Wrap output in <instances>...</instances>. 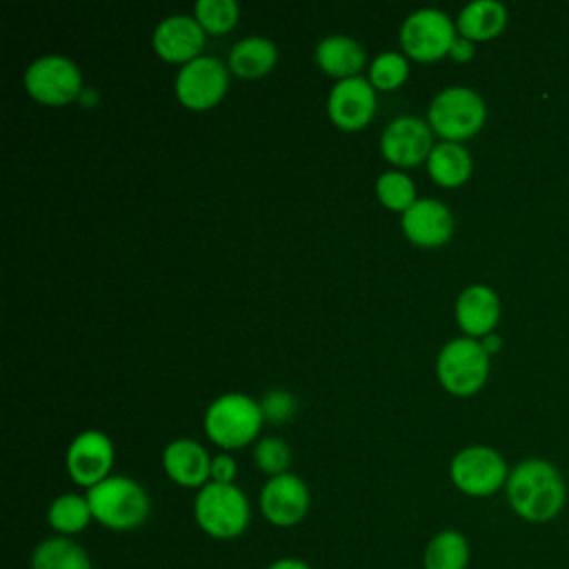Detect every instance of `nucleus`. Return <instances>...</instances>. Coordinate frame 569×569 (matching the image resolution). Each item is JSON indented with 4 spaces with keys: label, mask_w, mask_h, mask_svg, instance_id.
Segmentation results:
<instances>
[{
    "label": "nucleus",
    "mask_w": 569,
    "mask_h": 569,
    "mask_svg": "<svg viewBox=\"0 0 569 569\" xmlns=\"http://www.w3.org/2000/svg\"><path fill=\"white\" fill-rule=\"evenodd\" d=\"M505 491L513 513L531 525L553 520L567 500V487L560 471L542 458L518 462L509 471Z\"/></svg>",
    "instance_id": "nucleus-1"
},
{
    "label": "nucleus",
    "mask_w": 569,
    "mask_h": 569,
    "mask_svg": "<svg viewBox=\"0 0 569 569\" xmlns=\"http://www.w3.org/2000/svg\"><path fill=\"white\" fill-rule=\"evenodd\" d=\"M93 520L111 531H133L144 525L151 511L149 493L129 476H109L87 489Z\"/></svg>",
    "instance_id": "nucleus-2"
},
{
    "label": "nucleus",
    "mask_w": 569,
    "mask_h": 569,
    "mask_svg": "<svg viewBox=\"0 0 569 569\" xmlns=\"http://www.w3.org/2000/svg\"><path fill=\"white\" fill-rule=\"evenodd\" d=\"M193 518L207 536L216 540H233L249 527L251 507L240 487L207 482L196 493Z\"/></svg>",
    "instance_id": "nucleus-3"
},
{
    "label": "nucleus",
    "mask_w": 569,
    "mask_h": 569,
    "mask_svg": "<svg viewBox=\"0 0 569 569\" xmlns=\"http://www.w3.org/2000/svg\"><path fill=\"white\" fill-rule=\"evenodd\" d=\"M262 409L253 398L231 391L218 396L204 411V431L209 440L222 449H240L249 445L262 427Z\"/></svg>",
    "instance_id": "nucleus-4"
},
{
    "label": "nucleus",
    "mask_w": 569,
    "mask_h": 569,
    "mask_svg": "<svg viewBox=\"0 0 569 569\" xmlns=\"http://www.w3.org/2000/svg\"><path fill=\"white\" fill-rule=\"evenodd\" d=\"M487 107L480 93L469 87H447L429 104V127L445 140L458 142L485 124Z\"/></svg>",
    "instance_id": "nucleus-5"
},
{
    "label": "nucleus",
    "mask_w": 569,
    "mask_h": 569,
    "mask_svg": "<svg viewBox=\"0 0 569 569\" xmlns=\"http://www.w3.org/2000/svg\"><path fill=\"white\" fill-rule=\"evenodd\" d=\"M436 373L449 393L471 396L487 382L489 353L476 338H453L440 349Z\"/></svg>",
    "instance_id": "nucleus-6"
},
{
    "label": "nucleus",
    "mask_w": 569,
    "mask_h": 569,
    "mask_svg": "<svg viewBox=\"0 0 569 569\" xmlns=\"http://www.w3.org/2000/svg\"><path fill=\"white\" fill-rule=\"evenodd\" d=\"M449 476L458 491L471 498H487L507 485L509 471L505 458L496 449L471 445L453 456Z\"/></svg>",
    "instance_id": "nucleus-7"
},
{
    "label": "nucleus",
    "mask_w": 569,
    "mask_h": 569,
    "mask_svg": "<svg viewBox=\"0 0 569 569\" xmlns=\"http://www.w3.org/2000/svg\"><path fill=\"white\" fill-rule=\"evenodd\" d=\"M24 87L38 102L60 107L80 98L82 73L71 58L62 53H47L27 67Z\"/></svg>",
    "instance_id": "nucleus-8"
},
{
    "label": "nucleus",
    "mask_w": 569,
    "mask_h": 569,
    "mask_svg": "<svg viewBox=\"0 0 569 569\" xmlns=\"http://www.w3.org/2000/svg\"><path fill=\"white\" fill-rule=\"evenodd\" d=\"M456 36L453 20L436 7L411 11L400 27V44L405 53L422 62H431L449 53Z\"/></svg>",
    "instance_id": "nucleus-9"
},
{
    "label": "nucleus",
    "mask_w": 569,
    "mask_h": 569,
    "mask_svg": "<svg viewBox=\"0 0 569 569\" xmlns=\"http://www.w3.org/2000/svg\"><path fill=\"white\" fill-rule=\"evenodd\" d=\"M227 84V67L213 56H198L180 67L176 76V96L184 107L204 111L220 102Z\"/></svg>",
    "instance_id": "nucleus-10"
},
{
    "label": "nucleus",
    "mask_w": 569,
    "mask_h": 569,
    "mask_svg": "<svg viewBox=\"0 0 569 569\" xmlns=\"http://www.w3.org/2000/svg\"><path fill=\"white\" fill-rule=\"evenodd\" d=\"M258 507L264 520L273 527H296L298 522H302L311 507L309 487L300 476L289 471L273 476L262 485Z\"/></svg>",
    "instance_id": "nucleus-11"
},
{
    "label": "nucleus",
    "mask_w": 569,
    "mask_h": 569,
    "mask_svg": "<svg viewBox=\"0 0 569 569\" xmlns=\"http://www.w3.org/2000/svg\"><path fill=\"white\" fill-rule=\"evenodd\" d=\"M113 458L111 438L98 429H87L78 433L67 449V473L76 485L91 489L111 476Z\"/></svg>",
    "instance_id": "nucleus-12"
},
{
    "label": "nucleus",
    "mask_w": 569,
    "mask_h": 569,
    "mask_svg": "<svg viewBox=\"0 0 569 569\" xmlns=\"http://www.w3.org/2000/svg\"><path fill=\"white\" fill-rule=\"evenodd\" d=\"M382 156L398 167H413L429 158L433 149L431 127L418 116L393 118L380 136Z\"/></svg>",
    "instance_id": "nucleus-13"
},
{
    "label": "nucleus",
    "mask_w": 569,
    "mask_h": 569,
    "mask_svg": "<svg viewBox=\"0 0 569 569\" xmlns=\"http://www.w3.org/2000/svg\"><path fill=\"white\" fill-rule=\"evenodd\" d=\"M327 111L333 124L340 129H362L376 111V87L369 82V78L362 76L338 80L329 91Z\"/></svg>",
    "instance_id": "nucleus-14"
},
{
    "label": "nucleus",
    "mask_w": 569,
    "mask_h": 569,
    "mask_svg": "<svg viewBox=\"0 0 569 569\" xmlns=\"http://www.w3.org/2000/svg\"><path fill=\"white\" fill-rule=\"evenodd\" d=\"M151 42L160 58L187 64L189 60L200 56L204 47V29L196 20V16L173 13L156 24Z\"/></svg>",
    "instance_id": "nucleus-15"
},
{
    "label": "nucleus",
    "mask_w": 569,
    "mask_h": 569,
    "mask_svg": "<svg viewBox=\"0 0 569 569\" xmlns=\"http://www.w3.org/2000/svg\"><path fill=\"white\" fill-rule=\"evenodd\" d=\"M405 236L420 247H440L453 233L449 207L436 198H418L400 218Z\"/></svg>",
    "instance_id": "nucleus-16"
},
{
    "label": "nucleus",
    "mask_w": 569,
    "mask_h": 569,
    "mask_svg": "<svg viewBox=\"0 0 569 569\" xmlns=\"http://www.w3.org/2000/svg\"><path fill=\"white\" fill-rule=\"evenodd\" d=\"M162 467L180 487L202 489L211 480V456L191 438L171 440L162 451Z\"/></svg>",
    "instance_id": "nucleus-17"
},
{
    "label": "nucleus",
    "mask_w": 569,
    "mask_h": 569,
    "mask_svg": "<svg viewBox=\"0 0 569 569\" xmlns=\"http://www.w3.org/2000/svg\"><path fill=\"white\" fill-rule=\"evenodd\" d=\"M500 318V300L487 284H469L456 300V320L471 336H489Z\"/></svg>",
    "instance_id": "nucleus-18"
},
{
    "label": "nucleus",
    "mask_w": 569,
    "mask_h": 569,
    "mask_svg": "<svg viewBox=\"0 0 569 569\" xmlns=\"http://www.w3.org/2000/svg\"><path fill=\"white\" fill-rule=\"evenodd\" d=\"M316 62L329 76L338 80L360 76L358 71L365 67V49L345 33H329L316 47Z\"/></svg>",
    "instance_id": "nucleus-19"
},
{
    "label": "nucleus",
    "mask_w": 569,
    "mask_h": 569,
    "mask_svg": "<svg viewBox=\"0 0 569 569\" xmlns=\"http://www.w3.org/2000/svg\"><path fill=\"white\" fill-rule=\"evenodd\" d=\"M29 569H93V562L73 538L49 536L33 547Z\"/></svg>",
    "instance_id": "nucleus-20"
},
{
    "label": "nucleus",
    "mask_w": 569,
    "mask_h": 569,
    "mask_svg": "<svg viewBox=\"0 0 569 569\" xmlns=\"http://www.w3.org/2000/svg\"><path fill=\"white\" fill-rule=\"evenodd\" d=\"M507 27V9L498 0H473L458 13L456 29L469 40H491Z\"/></svg>",
    "instance_id": "nucleus-21"
},
{
    "label": "nucleus",
    "mask_w": 569,
    "mask_h": 569,
    "mask_svg": "<svg viewBox=\"0 0 569 569\" xmlns=\"http://www.w3.org/2000/svg\"><path fill=\"white\" fill-rule=\"evenodd\" d=\"M276 60L278 49L264 36H247L229 51V67L240 78H260L271 71Z\"/></svg>",
    "instance_id": "nucleus-22"
},
{
    "label": "nucleus",
    "mask_w": 569,
    "mask_h": 569,
    "mask_svg": "<svg viewBox=\"0 0 569 569\" xmlns=\"http://www.w3.org/2000/svg\"><path fill=\"white\" fill-rule=\"evenodd\" d=\"M471 153L460 142H438L427 158L429 176L442 187H458L471 176Z\"/></svg>",
    "instance_id": "nucleus-23"
},
{
    "label": "nucleus",
    "mask_w": 569,
    "mask_h": 569,
    "mask_svg": "<svg viewBox=\"0 0 569 569\" xmlns=\"http://www.w3.org/2000/svg\"><path fill=\"white\" fill-rule=\"evenodd\" d=\"M471 560V547L462 531H438L422 551V569H467Z\"/></svg>",
    "instance_id": "nucleus-24"
},
{
    "label": "nucleus",
    "mask_w": 569,
    "mask_h": 569,
    "mask_svg": "<svg viewBox=\"0 0 569 569\" xmlns=\"http://www.w3.org/2000/svg\"><path fill=\"white\" fill-rule=\"evenodd\" d=\"M93 520L91 507L87 496L80 493H62L53 498L47 509V522L56 531V536L73 538L76 533L84 531Z\"/></svg>",
    "instance_id": "nucleus-25"
},
{
    "label": "nucleus",
    "mask_w": 569,
    "mask_h": 569,
    "mask_svg": "<svg viewBox=\"0 0 569 569\" xmlns=\"http://www.w3.org/2000/svg\"><path fill=\"white\" fill-rule=\"evenodd\" d=\"M376 196L385 207L393 211H405L418 200L413 180L402 171L380 173L376 180Z\"/></svg>",
    "instance_id": "nucleus-26"
},
{
    "label": "nucleus",
    "mask_w": 569,
    "mask_h": 569,
    "mask_svg": "<svg viewBox=\"0 0 569 569\" xmlns=\"http://www.w3.org/2000/svg\"><path fill=\"white\" fill-rule=\"evenodd\" d=\"M409 76V62L405 53L398 51H380L369 64V82L376 89L391 91L400 87Z\"/></svg>",
    "instance_id": "nucleus-27"
},
{
    "label": "nucleus",
    "mask_w": 569,
    "mask_h": 569,
    "mask_svg": "<svg viewBox=\"0 0 569 569\" xmlns=\"http://www.w3.org/2000/svg\"><path fill=\"white\" fill-rule=\"evenodd\" d=\"M193 16L204 31L224 33L238 22L240 9L236 0H198Z\"/></svg>",
    "instance_id": "nucleus-28"
},
{
    "label": "nucleus",
    "mask_w": 569,
    "mask_h": 569,
    "mask_svg": "<svg viewBox=\"0 0 569 569\" xmlns=\"http://www.w3.org/2000/svg\"><path fill=\"white\" fill-rule=\"evenodd\" d=\"M253 460L262 473L273 478V476L287 473L291 465V449L282 438L264 436L253 447Z\"/></svg>",
    "instance_id": "nucleus-29"
},
{
    "label": "nucleus",
    "mask_w": 569,
    "mask_h": 569,
    "mask_svg": "<svg viewBox=\"0 0 569 569\" xmlns=\"http://www.w3.org/2000/svg\"><path fill=\"white\" fill-rule=\"evenodd\" d=\"M262 416L271 422H284L296 413V398L284 389H271L260 400Z\"/></svg>",
    "instance_id": "nucleus-30"
},
{
    "label": "nucleus",
    "mask_w": 569,
    "mask_h": 569,
    "mask_svg": "<svg viewBox=\"0 0 569 569\" xmlns=\"http://www.w3.org/2000/svg\"><path fill=\"white\" fill-rule=\"evenodd\" d=\"M238 473V465L229 453H218L211 458V480L220 485H233V478Z\"/></svg>",
    "instance_id": "nucleus-31"
},
{
    "label": "nucleus",
    "mask_w": 569,
    "mask_h": 569,
    "mask_svg": "<svg viewBox=\"0 0 569 569\" xmlns=\"http://www.w3.org/2000/svg\"><path fill=\"white\" fill-rule=\"evenodd\" d=\"M449 56L458 62H467L473 58V40L465 38V36H456V40L451 42V49H449Z\"/></svg>",
    "instance_id": "nucleus-32"
},
{
    "label": "nucleus",
    "mask_w": 569,
    "mask_h": 569,
    "mask_svg": "<svg viewBox=\"0 0 569 569\" xmlns=\"http://www.w3.org/2000/svg\"><path fill=\"white\" fill-rule=\"evenodd\" d=\"M267 569H313V567L309 562H305L302 558L282 556V558H276Z\"/></svg>",
    "instance_id": "nucleus-33"
},
{
    "label": "nucleus",
    "mask_w": 569,
    "mask_h": 569,
    "mask_svg": "<svg viewBox=\"0 0 569 569\" xmlns=\"http://www.w3.org/2000/svg\"><path fill=\"white\" fill-rule=\"evenodd\" d=\"M482 347H485V351L491 356L493 351H498V349H500V338H498V336H493V333H489V336H485V338H482Z\"/></svg>",
    "instance_id": "nucleus-34"
},
{
    "label": "nucleus",
    "mask_w": 569,
    "mask_h": 569,
    "mask_svg": "<svg viewBox=\"0 0 569 569\" xmlns=\"http://www.w3.org/2000/svg\"><path fill=\"white\" fill-rule=\"evenodd\" d=\"M84 107H93L96 102H98V93H96V89H82V93H80V98H78Z\"/></svg>",
    "instance_id": "nucleus-35"
}]
</instances>
